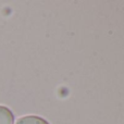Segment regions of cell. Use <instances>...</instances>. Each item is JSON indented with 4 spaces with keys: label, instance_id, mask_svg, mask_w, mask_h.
Returning <instances> with one entry per match:
<instances>
[{
    "label": "cell",
    "instance_id": "obj_1",
    "mask_svg": "<svg viewBox=\"0 0 124 124\" xmlns=\"http://www.w3.org/2000/svg\"><path fill=\"white\" fill-rule=\"evenodd\" d=\"M14 114L6 106H0V124H13Z\"/></svg>",
    "mask_w": 124,
    "mask_h": 124
},
{
    "label": "cell",
    "instance_id": "obj_2",
    "mask_svg": "<svg viewBox=\"0 0 124 124\" xmlns=\"http://www.w3.org/2000/svg\"><path fill=\"white\" fill-rule=\"evenodd\" d=\"M15 124H50L44 118L38 116H26L17 120Z\"/></svg>",
    "mask_w": 124,
    "mask_h": 124
}]
</instances>
